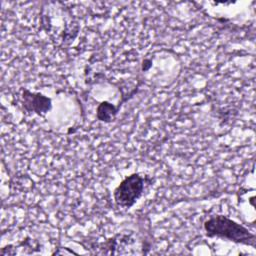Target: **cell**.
<instances>
[{"instance_id": "7a4b0ae2", "label": "cell", "mask_w": 256, "mask_h": 256, "mask_svg": "<svg viewBox=\"0 0 256 256\" xmlns=\"http://www.w3.org/2000/svg\"><path fill=\"white\" fill-rule=\"evenodd\" d=\"M144 187V177L139 173L127 176L114 190V200L116 204L123 208L131 207L142 195Z\"/></svg>"}, {"instance_id": "3957f363", "label": "cell", "mask_w": 256, "mask_h": 256, "mask_svg": "<svg viewBox=\"0 0 256 256\" xmlns=\"http://www.w3.org/2000/svg\"><path fill=\"white\" fill-rule=\"evenodd\" d=\"M23 105L28 111L42 114L46 113L51 108V101L42 94L31 93L25 90L23 92Z\"/></svg>"}, {"instance_id": "277c9868", "label": "cell", "mask_w": 256, "mask_h": 256, "mask_svg": "<svg viewBox=\"0 0 256 256\" xmlns=\"http://www.w3.org/2000/svg\"><path fill=\"white\" fill-rule=\"evenodd\" d=\"M115 114L116 108L108 102H102L97 108V117L101 121L109 122L114 118Z\"/></svg>"}, {"instance_id": "6da1fadb", "label": "cell", "mask_w": 256, "mask_h": 256, "mask_svg": "<svg viewBox=\"0 0 256 256\" xmlns=\"http://www.w3.org/2000/svg\"><path fill=\"white\" fill-rule=\"evenodd\" d=\"M204 230L209 237H220L236 243L255 246V235L246 227L223 215H217L204 222Z\"/></svg>"}]
</instances>
